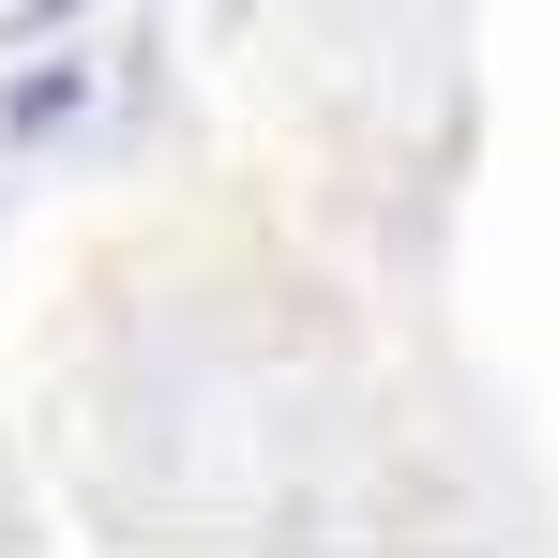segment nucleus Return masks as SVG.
Returning a JSON list of instances; mask_svg holds the SVG:
<instances>
[{
	"instance_id": "nucleus-2",
	"label": "nucleus",
	"mask_w": 558,
	"mask_h": 558,
	"mask_svg": "<svg viewBox=\"0 0 558 558\" xmlns=\"http://www.w3.org/2000/svg\"><path fill=\"white\" fill-rule=\"evenodd\" d=\"M46 15H76V0H0V31H46Z\"/></svg>"
},
{
	"instance_id": "nucleus-1",
	"label": "nucleus",
	"mask_w": 558,
	"mask_h": 558,
	"mask_svg": "<svg viewBox=\"0 0 558 558\" xmlns=\"http://www.w3.org/2000/svg\"><path fill=\"white\" fill-rule=\"evenodd\" d=\"M76 106H92V76H76V61H46V76H0V136H61Z\"/></svg>"
}]
</instances>
